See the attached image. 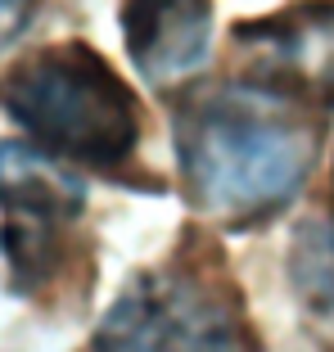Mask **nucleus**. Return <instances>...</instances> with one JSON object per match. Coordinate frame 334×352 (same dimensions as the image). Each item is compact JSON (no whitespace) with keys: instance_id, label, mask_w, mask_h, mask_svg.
Returning <instances> with one entry per match:
<instances>
[{"instance_id":"nucleus-1","label":"nucleus","mask_w":334,"mask_h":352,"mask_svg":"<svg viewBox=\"0 0 334 352\" xmlns=\"http://www.w3.org/2000/svg\"><path fill=\"white\" fill-rule=\"evenodd\" d=\"M321 113L230 77L177 109V158L190 204L221 226H262L285 212L321 158Z\"/></svg>"},{"instance_id":"nucleus-2","label":"nucleus","mask_w":334,"mask_h":352,"mask_svg":"<svg viewBox=\"0 0 334 352\" xmlns=\"http://www.w3.org/2000/svg\"><path fill=\"white\" fill-rule=\"evenodd\" d=\"M0 109L27 145L100 176L126 172L145 140L140 95L86 41H59L19 59L0 77Z\"/></svg>"},{"instance_id":"nucleus-3","label":"nucleus","mask_w":334,"mask_h":352,"mask_svg":"<svg viewBox=\"0 0 334 352\" xmlns=\"http://www.w3.org/2000/svg\"><path fill=\"white\" fill-rule=\"evenodd\" d=\"M91 352H258V339L226 267L186 249L118 294Z\"/></svg>"},{"instance_id":"nucleus-4","label":"nucleus","mask_w":334,"mask_h":352,"mask_svg":"<svg viewBox=\"0 0 334 352\" xmlns=\"http://www.w3.org/2000/svg\"><path fill=\"white\" fill-rule=\"evenodd\" d=\"M86 190L59 158L0 140V262L19 298H41L73 262Z\"/></svg>"},{"instance_id":"nucleus-5","label":"nucleus","mask_w":334,"mask_h":352,"mask_svg":"<svg viewBox=\"0 0 334 352\" xmlns=\"http://www.w3.org/2000/svg\"><path fill=\"white\" fill-rule=\"evenodd\" d=\"M249 54L244 82L267 86L312 113L334 109V0H303L267 19L230 28Z\"/></svg>"},{"instance_id":"nucleus-6","label":"nucleus","mask_w":334,"mask_h":352,"mask_svg":"<svg viewBox=\"0 0 334 352\" xmlns=\"http://www.w3.org/2000/svg\"><path fill=\"white\" fill-rule=\"evenodd\" d=\"M122 41L145 82L181 86L212 54V0H126Z\"/></svg>"},{"instance_id":"nucleus-7","label":"nucleus","mask_w":334,"mask_h":352,"mask_svg":"<svg viewBox=\"0 0 334 352\" xmlns=\"http://www.w3.org/2000/svg\"><path fill=\"white\" fill-rule=\"evenodd\" d=\"M289 280L321 325L334 330V217H307L289 249Z\"/></svg>"},{"instance_id":"nucleus-8","label":"nucleus","mask_w":334,"mask_h":352,"mask_svg":"<svg viewBox=\"0 0 334 352\" xmlns=\"http://www.w3.org/2000/svg\"><path fill=\"white\" fill-rule=\"evenodd\" d=\"M36 5H41V0H0V54H5L23 32L32 28Z\"/></svg>"}]
</instances>
